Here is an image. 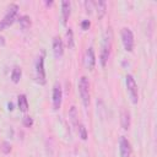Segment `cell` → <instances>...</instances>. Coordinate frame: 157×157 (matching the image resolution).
I'll return each mask as SVG.
<instances>
[{
    "mask_svg": "<svg viewBox=\"0 0 157 157\" xmlns=\"http://www.w3.org/2000/svg\"><path fill=\"white\" fill-rule=\"evenodd\" d=\"M110 47H112V32L110 31H107L105 32L104 40H103V44H102V52H101V58H99L101 65L103 67L107 65L108 58L110 55Z\"/></svg>",
    "mask_w": 157,
    "mask_h": 157,
    "instance_id": "cell-1",
    "label": "cell"
},
{
    "mask_svg": "<svg viewBox=\"0 0 157 157\" xmlns=\"http://www.w3.org/2000/svg\"><path fill=\"white\" fill-rule=\"evenodd\" d=\"M17 11H18V6L16 4H11L9 6L6 15L0 21V31H4L6 27H9V26H11L13 23L15 18H16V15H17Z\"/></svg>",
    "mask_w": 157,
    "mask_h": 157,
    "instance_id": "cell-2",
    "label": "cell"
},
{
    "mask_svg": "<svg viewBox=\"0 0 157 157\" xmlns=\"http://www.w3.org/2000/svg\"><path fill=\"white\" fill-rule=\"evenodd\" d=\"M78 92H80L83 105L87 108L90 104V83L86 76H82L78 81Z\"/></svg>",
    "mask_w": 157,
    "mask_h": 157,
    "instance_id": "cell-3",
    "label": "cell"
},
{
    "mask_svg": "<svg viewBox=\"0 0 157 157\" xmlns=\"http://www.w3.org/2000/svg\"><path fill=\"white\" fill-rule=\"evenodd\" d=\"M121 42L126 52H132L134 49V34L129 28L121 29Z\"/></svg>",
    "mask_w": 157,
    "mask_h": 157,
    "instance_id": "cell-4",
    "label": "cell"
},
{
    "mask_svg": "<svg viewBox=\"0 0 157 157\" xmlns=\"http://www.w3.org/2000/svg\"><path fill=\"white\" fill-rule=\"evenodd\" d=\"M126 87H128V92L130 94V98H131V102L134 104L137 103L139 101V96H137V85L134 80V77L131 75H128L126 76Z\"/></svg>",
    "mask_w": 157,
    "mask_h": 157,
    "instance_id": "cell-5",
    "label": "cell"
},
{
    "mask_svg": "<svg viewBox=\"0 0 157 157\" xmlns=\"http://www.w3.org/2000/svg\"><path fill=\"white\" fill-rule=\"evenodd\" d=\"M36 77H37V81L40 85H44L47 82V80H45V71H44V58H43V55L39 56L38 60H37V64H36Z\"/></svg>",
    "mask_w": 157,
    "mask_h": 157,
    "instance_id": "cell-6",
    "label": "cell"
},
{
    "mask_svg": "<svg viewBox=\"0 0 157 157\" xmlns=\"http://www.w3.org/2000/svg\"><path fill=\"white\" fill-rule=\"evenodd\" d=\"M61 98H63V92L59 82H55L54 88H53V108L58 110L61 107Z\"/></svg>",
    "mask_w": 157,
    "mask_h": 157,
    "instance_id": "cell-7",
    "label": "cell"
},
{
    "mask_svg": "<svg viewBox=\"0 0 157 157\" xmlns=\"http://www.w3.org/2000/svg\"><path fill=\"white\" fill-rule=\"evenodd\" d=\"M119 151H120V157H130L131 155V146L125 136H121L119 140Z\"/></svg>",
    "mask_w": 157,
    "mask_h": 157,
    "instance_id": "cell-8",
    "label": "cell"
},
{
    "mask_svg": "<svg viewBox=\"0 0 157 157\" xmlns=\"http://www.w3.org/2000/svg\"><path fill=\"white\" fill-rule=\"evenodd\" d=\"M53 53H54V56L56 59H60L63 56L64 45H63V40L60 39V37H55L53 39Z\"/></svg>",
    "mask_w": 157,
    "mask_h": 157,
    "instance_id": "cell-9",
    "label": "cell"
},
{
    "mask_svg": "<svg viewBox=\"0 0 157 157\" xmlns=\"http://www.w3.org/2000/svg\"><path fill=\"white\" fill-rule=\"evenodd\" d=\"M86 66L88 67V70H93L94 65H96V55H94V50L92 47H90L86 52Z\"/></svg>",
    "mask_w": 157,
    "mask_h": 157,
    "instance_id": "cell-10",
    "label": "cell"
},
{
    "mask_svg": "<svg viewBox=\"0 0 157 157\" xmlns=\"http://www.w3.org/2000/svg\"><path fill=\"white\" fill-rule=\"evenodd\" d=\"M69 16H70V2L64 0L61 2V23L63 25H66Z\"/></svg>",
    "mask_w": 157,
    "mask_h": 157,
    "instance_id": "cell-11",
    "label": "cell"
},
{
    "mask_svg": "<svg viewBox=\"0 0 157 157\" xmlns=\"http://www.w3.org/2000/svg\"><path fill=\"white\" fill-rule=\"evenodd\" d=\"M120 124H121V128L124 130H128L130 128V124H131V118H130V113L125 109L121 110V114H120Z\"/></svg>",
    "mask_w": 157,
    "mask_h": 157,
    "instance_id": "cell-12",
    "label": "cell"
},
{
    "mask_svg": "<svg viewBox=\"0 0 157 157\" xmlns=\"http://www.w3.org/2000/svg\"><path fill=\"white\" fill-rule=\"evenodd\" d=\"M93 5H94V7H96L97 16H98V18L101 20V18L105 15V12H107V2H105V1H102V0H98V1L93 2Z\"/></svg>",
    "mask_w": 157,
    "mask_h": 157,
    "instance_id": "cell-13",
    "label": "cell"
},
{
    "mask_svg": "<svg viewBox=\"0 0 157 157\" xmlns=\"http://www.w3.org/2000/svg\"><path fill=\"white\" fill-rule=\"evenodd\" d=\"M17 103H18V108H20L21 112L26 113V112L28 110V102H27V97H26L25 94H20V96H18Z\"/></svg>",
    "mask_w": 157,
    "mask_h": 157,
    "instance_id": "cell-14",
    "label": "cell"
},
{
    "mask_svg": "<svg viewBox=\"0 0 157 157\" xmlns=\"http://www.w3.org/2000/svg\"><path fill=\"white\" fill-rule=\"evenodd\" d=\"M69 118H70V120H71V123H72V125L74 126H78V120H77V118H78V115H77V110H76V107H71L70 108V110H69Z\"/></svg>",
    "mask_w": 157,
    "mask_h": 157,
    "instance_id": "cell-15",
    "label": "cell"
},
{
    "mask_svg": "<svg viewBox=\"0 0 157 157\" xmlns=\"http://www.w3.org/2000/svg\"><path fill=\"white\" fill-rule=\"evenodd\" d=\"M21 75H22L21 69H20L18 66H15V67L12 69V72H11V80H12V82H15V83L20 82V80H21Z\"/></svg>",
    "mask_w": 157,
    "mask_h": 157,
    "instance_id": "cell-16",
    "label": "cell"
},
{
    "mask_svg": "<svg viewBox=\"0 0 157 157\" xmlns=\"http://www.w3.org/2000/svg\"><path fill=\"white\" fill-rule=\"evenodd\" d=\"M18 22H20V26H21L22 29H27L31 26V18L28 16H26V15L25 16H21L18 18Z\"/></svg>",
    "mask_w": 157,
    "mask_h": 157,
    "instance_id": "cell-17",
    "label": "cell"
},
{
    "mask_svg": "<svg viewBox=\"0 0 157 157\" xmlns=\"http://www.w3.org/2000/svg\"><path fill=\"white\" fill-rule=\"evenodd\" d=\"M66 44L69 48H74L75 43H74V32L71 28H67L66 31Z\"/></svg>",
    "mask_w": 157,
    "mask_h": 157,
    "instance_id": "cell-18",
    "label": "cell"
},
{
    "mask_svg": "<svg viewBox=\"0 0 157 157\" xmlns=\"http://www.w3.org/2000/svg\"><path fill=\"white\" fill-rule=\"evenodd\" d=\"M77 131H78V135H80V137L82 140H87V130H86V128H85L83 124H78Z\"/></svg>",
    "mask_w": 157,
    "mask_h": 157,
    "instance_id": "cell-19",
    "label": "cell"
},
{
    "mask_svg": "<svg viewBox=\"0 0 157 157\" xmlns=\"http://www.w3.org/2000/svg\"><path fill=\"white\" fill-rule=\"evenodd\" d=\"M23 125L27 126V128H31L33 125V119L31 117H25L23 118Z\"/></svg>",
    "mask_w": 157,
    "mask_h": 157,
    "instance_id": "cell-20",
    "label": "cell"
},
{
    "mask_svg": "<svg viewBox=\"0 0 157 157\" xmlns=\"http://www.w3.org/2000/svg\"><path fill=\"white\" fill-rule=\"evenodd\" d=\"M1 146H2L1 148H2V152H4V153H9V152L11 151V145H10L7 141H4Z\"/></svg>",
    "mask_w": 157,
    "mask_h": 157,
    "instance_id": "cell-21",
    "label": "cell"
},
{
    "mask_svg": "<svg viewBox=\"0 0 157 157\" xmlns=\"http://www.w3.org/2000/svg\"><path fill=\"white\" fill-rule=\"evenodd\" d=\"M90 26H91V22H90L88 20H83V21L81 22V27H82L83 31H87V29L90 28Z\"/></svg>",
    "mask_w": 157,
    "mask_h": 157,
    "instance_id": "cell-22",
    "label": "cell"
},
{
    "mask_svg": "<svg viewBox=\"0 0 157 157\" xmlns=\"http://www.w3.org/2000/svg\"><path fill=\"white\" fill-rule=\"evenodd\" d=\"M92 5H93V1H85V6H86V12L87 13H91Z\"/></svg>",
    "mask_w": 157,
    "mask_h": 157,
    "instance_id": "cell-23",
    "label": "cell"
},
{
    "mask_svg": "<svg viewBox=\"0 0 157 157\" xmlns=\"http://www.w3.org/2000/svg\"><path fill=\"white\" fill-rule=\"evenodd\" d=\"M13 105H12V103H9V110H12L13 108H12Z\"/></svg>",
    "mask_w": 157,
    "mask_h": 157,
    "instance_id": "cell-24",
    "label": "cell"
},
{
    "mask_svg": "<svg viewBox=\"0 0 157 157\" xmlns=\"http://www.w3.org/2000/svg\"><path fill=\"white\" fill-rule=\"evenodd\" d=\"M45 4H47V5H48V6H49V5H53V1H47V2H45Z\"/></svg>",
    "mask_w": 157,
    "mask_h": 157,
    "instance_id": "cell-25",
    "label": "cell"
},
{
    "mask_svg": "<svg viewBox=\"0 0 157 157\" xmlns=\"http://www.w3.org/2000/svg\"><path fill=\"white\" fill-rule=\"evenodd\" d=\"M0 44H4V38L2 37H0Z\"/></svg>",
    "mask_w": 157,
    "mask_h": 157,
    "instance_id": "cell-26",
    "label": "cell"
}]
</instances>
